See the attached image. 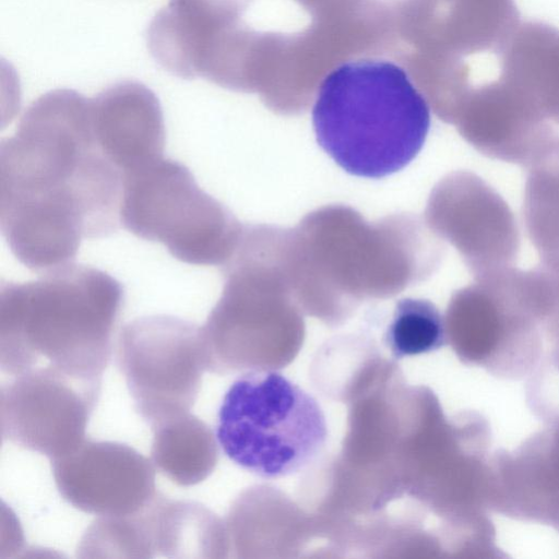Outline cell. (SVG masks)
Masks as SVG:
<instances>
[{
  "instance_id": "cell-1",
  "label": "cell",
  "mask_w": 559,
  "mask_h": 559,
  "mask_svg": "<svg viewBox=\"0 0 559 559\" xmlns=\"http://www.w3.org/2000/svg\"><path fill=\"white\" fill-rule=\"evenodd\" d=\"M122 190L123 173L97 136L91 98L74 90L39 96L1 141V233L33 272L73 263L82 239L116 233Z\"/></svg>"
},
{
  "instance_id": "cell-2",
  "label": "cell",
  "mask_w": 559,
  "mask_h": 559,
  "mask_svg": "<svg viewBox=\"0 0 559 559\" xmlns=\"http://www.w3.org/2000/svg\"><path fill=\"white\" fill-rule=\"evenodd\" d=\"M123 289L108 273L70 263L0 289V367H40L100 381L112 353Z\"/></svg>"
},
{
  "instance_id": "cell-3",
  "label": "cell",
  "mask_w": 559,
  "mask_h": 559,
  "mask_svg": "<svg viewBox=\"0 0 559 559\" xmlns=\"http://www.w3.org/2000/svg\"><path fill=\"white\" fill-rule=\"evenodd\" d=\"M312 123L319 145L345 171L382 178L419 153L430 109L401 64L360 58L338 63L321 80Z\"/></svg>"
},
{
  "instance_id": "cell-4",
  "label": "cell",
  "mask_w": 559,
  "mask_h": 559,
  "mask_svg": "<svg viewBox=\"0 0 559 559\" xmlns=\"http://www.w3.org/2000/svg\"><path fill=\"white\" fill-rule=\"evenodd\" d=\"M216 438L235 464L264 479L294 475L311 465L328 440L319 402L284 374L251 370L224 395Z\"/></svg>"
},
{
  "instance_id": "cell-5",
  "label": "cell",
  "mask_w": 559,
  "mask_h": 559,
  "mask_svg": "<svg viewBox=\"0 0 559 559\" xmlns=\"http://www.w3.org/2000/svg\"><path fill=\"white\" fill-rule=\"evenodd\" d=\"M120 222L136 237L160 242L174 258L194 265H224L243 229L185 165L164 155L124 174Z\"/></svg>"
},
{
  "instance_id": "cell-6",
  "label": "cell",
  "mask_w": 559,
  "mask_h": 559,
  "mask_svg": "<svg viewBox=\"0 0 559 559\" xmlns=\"http://www.w3.org/2000/svg\"><path fill=\"white\" fill-rule=\"evenodd\" d=\"M117 362L152 429L189 413L198 399L205 371L201 326L168 314L138 318L121 329Z\"/></svg>"
},
{
  "instance_id": "cell-7",
  "label": "cell",
  "mask_w": 559,
  "mask_h": 559,
  "mask_svg": "<svg viewBox=\"0 0 559 559\" xmlns=\"http://www.w3.org/2000/svg\"><path fill=\"white\" fill-rule=\"evenodd\" d=\"M100 386L50 367L15 376L1 386L2 439L50 460L73 451L85 440Z\"/></svg>"
},
{
  "instance_id": "cell-8",
  "label": "cell",
  "mask_w": 559,
  "mask_h": 559,
  "mask_svg": "<svg viewBox=\"0 0 559 559\" xmlns=\"http://www.w3.org/2000/svg\"><path fill=\"white\" fill-rule=\"evenodd\" d=\"M419 2V78L449 82L469 73L467 58L499 55L520 25L514 0Z\"/></svg>"
},
{
  "instance_id": "cell-9",
  "label": "cell",
  "mask_w": 559,
  "mask_h": 559,
  "mask_svg": "<svg viewBox=\"0 0 559 559\" xmlns=\"http://www.w3.org/2000/svg\"><path fill=\"white\" fill-rule=\"evenodd\" d=\"M50 461L59 493L85 513L133 514L158 493L152 460L124 443L85 439L73 451Z\"/></svg>"
},
{
  "instance_id": "cell-10",
  "label": "cell",
  "mask_w": 559,
  "mask_h": 559,
  "mask_svg": "<svg viewBox=\"0 0 559 559\" xmlns=\"http://www.w3.org/2000/svg\"><path fill=\"white\" fill-rule=\"evenodd\" d=\"M430 219L461 252L475 278L508 267L519 249V233L508 204L478 177L453 174L430 201Z\"/></svg>"
},
{
  "instance_id": "cell-11",
  "label": "cell",
  "mask_w": 559,
  "mask_h": 559,
  "mask_svg": "<svg viewBox=\"0 0 559 559\" xmlns=\"http://www.w3.org/2000/svg\"><path fill=\"white\" fill-rule=\"evenodd\" d=\"M251 0H169L152 19L146 44L154 60L185 80L204 79L243 26Z\"/></svg>"
},
{
  "instance_id": "cell-12",
  "label": "cell",
  "mask_w": 559,
  "mask_h": 559,
  "mask_svg": "<svg viewBox=\"0 0 559 559\" xmlns=\"http://www.w3.org/2000/svg\"><path fill=\"white\" fill-rule=\"evenodd\" d=\"M454 124L486 156L525 166L555 135L546 120L500 78L472 86Z\"/></svg>"
},
{
  "instance_id": "cell-13",
  "label": "cell",
  "mask_w": 559,
  "mask_h": 559,
  "mask_svg": "<svg viewBox=\"0 0 559 559\" xmlns=\"http://www.w3.org/2000/svg\"><path fill=\"white\" fill-rule=\"evenodd\" d=\"M97 136L123 176L164 155L165 123L156 95L136 81L115 83L91 98Z\"/></svg>"
},
{
  "instance_id": "cell-14",
  "label": "cell",
  "mask_w": 559,
  "mask_h": 559,
  "mask_svg": "<svg viewBox=\"0 0 559 559\" xmlns=\"http://www.w3.org/2000/svg\"><path fill=\"white\" fill-rule=\"evenodd\" d=\"M497 60L498 76L542 118L559 123V29L540 21L520 23Z\"/></svg>"
},
{
  "instance_id": "cell-15",
  "label": "cell",
  "mask_w": 559,
  "mask_h": 559,
  "mask_svg": "<svg viewBox=\"0 0 559 559\" xmlns=\"http://www.w3.org/2000/svg\"><path fill=\"white\" fill-rule=\"evenodd\" d=\"M155 557H223L224 531L219 519L205 506L174 500L162 493L146 508Z\"/></svg>"
},
{
  "instance_id": "cell-16",
  "label": "cell",
  "mask_w": 559,
  "mask_h": 559,
  "mask_svg": "<svg viewBox=\"0 0 559 559\" xmlns=\"http://www.w3.org/2000/svg\"><path fill=\"white\" fill-rule=\"evenodd\" d=\"M152 431V462L174 484L193 486L213 472L218 454L217 438L190 412L155 426Z\"/></svg>"
},
{
  "instance_id": "cell-17",
  "label": "cell",
  "mask_w": 559,
  "mask_h": 559,
  "mask_svg": "<svg viewBox=\"0 0 559 559\" xmlns=\"http://www.w3.org/2000/svg\"><path fill=\"white\" fill-rule=\"evenodd\" d=\"M524 213L544 265L559 275V136L555 134L528 164Z\"/></svg>"
},
{
  "instance_id": "cell-18",
  "label": "cell",
  "mask_w": 559,
  "mask_h": 559,
  "mask_svg": "<svg viewBox=\"0 0 559 559\" xmlns=\"http://www.w3.org/2000/svg\"><path fill=\"white\" fill-rule=\"evenodd\" d=\"M80 558H154L146 507L133 514L99 516L83 534Z\"/></svg>"
},
{
  "instance_id": "cell-19",
  "label": "cell",
  "mask_w": 559,
  "mask_h": 559,
  "mask_svg": "<svg viewBox=\"0 0 559 559\" xmlns=\"http://www.w3.org/2000/svg\"><path fill=\"white\" fill-rule=\"evenodd\" d=\"M383 340L395 359L431 353L447 344L445 322L431 301L403 298L395 305Z\"/></svg>"
}]
</instances>
